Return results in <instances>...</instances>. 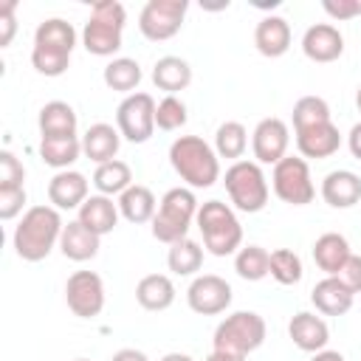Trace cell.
Instances as JSON below:
<instances>
[{
  "label": "cell",
  "mask_w": 361,
  "mask_h": 361,
  "mask_svg": "<svg viewBox=\"0 0 361 361\" xmlns=\"http://www.w3.org/2000/svg\"><path fill=\"white\" fill-rule=\"evenodd\" d=\"M206 361H234V358H228V355H223V353H214V350H212V353L206 355Z\"/></svg>",
  "instance_id": "obj_48"
},
{
  "label": "cell",
  "mask_w": 361,
  "mask_h": 361,
  "mask_svg": "<svg viewBox=\"0 0 361 361\" xmlns=\"http://www.w3.org/2000/svg\"><path fill=\"white\" fill-rule=\"evenodd\" d=\"M93 186L99 189V195H107V197L127 192L133 186V169H130V164L127 161H118V158H113L107 164H99L96 172H93Z\"/></svg>",
  "instance_id": "obj_31"
},
{
  "label": "cell",
  "mask_w": 361,
  "mask_h": 361,
  "mask_svg": "<svg viewBox=\"0 0 361 361\" xmlns=\"http://www.w3.org/2000/svg\"><path fill=\"white\" fill-rule=\"evenodd\" d=\"M73 361H87V358H73Z\"/></svg>",
  "instance_id": "obj_50"
},
{
  "label": "cell",
  "mask_w": 361,
  "mask_h": 361,
  "mask_svg": "<svg viewBox=\"0 0 361 361\" xmlns=\"http://www.w3.org/2000/svg\"><path fill=\"white\" fill-rule=\"evenodd\" d=\"M118 203H113V197H107V195H90L82 206H79V223L82 226H87L93 234H99V237H104V234H110L113 228H116V223H118Z\"/></svg>",
  "instance_id": "obj_22"
},
{
  "label": "cell",
  "mask_w": 361,
  "mask_h": 361,
  "mask_svg": "<svg viewBox=\"0 0 361 361\" xmlns=\"http://www.w3.org/2000/svg\"><path fill=\"white\" fill-rule=\"evenodd\" d=\"M90 183L76 169H62L48 180V200L54 209H79L90 195Z\"/></svg>",
  "instance_id": "obj_18"
},
{
  "label": "cell",
  "mask_w": 361,
  "mask_h": 361,
  "mask_svg": "<svg viewBox=\"0 0 361 361\" xmlns=\"http://www.w3.org/2000/svg\"><path fill=\"white\" fill-rule=\"evenodd\" d=\"M186 118H189L186 116V104L178 96H164L158 102V107H155V127L158 130H166V133L180 130L186 124Z\"/></svg>",
  "instance_id": "obj_38"
},
{
  "label": "cell",
  "mask_w": 361,
  "mask_h": 361,
  "mask_svg": "<svg viewBox=\"0 0 361 361\" xmlns=\"http://www.w3.org/2000/svg\"><path fill=\"white\" fill-rule=\"evenodd\" d=\"M169 164L189 189H209L220 180V158L200 135H180L169 147Z\"/></svg>",
  "instance_id": "obj_3"
},
{
  "label": "cell",
  "mask_w": 361,
  "mask_h": 361,
  "mask_svg": "<svg viewBox=\"0 0 361 361\" xmlns=\"http://www.w3.org/2000/svg\"><path fill=\"white\" fill-rule=\"evenodd\" d=\"M313 361H347L338 350H322V353H313Z\"/></svg>",
  "instance_id": "obj_46"
},
{
  "label": "cell",
  "mask_w": 361,
  "mask_h": 361,
  "mask_svg": "<svg viewBox=\"0 0 361 361\" xmlns=\"http://www.w3.org/2000/svg\"><path fill=\"white\" fill-rule=\"evenodd\" d=\"M302 259L296 251L290 248H276L271 251V276L279 282V285H296L302 279Z\"/></svg>",
  "instance_id": "obj_37"
},
{
  "label": "cell",
  "mask_w": 361,
  "mask_h": 361,
  "mask_svg": "<svg viewBox=\"0 0 361 361\" xmlns=\"http://www.w3.org/2000/svg\"><path fill=\"white\" fill-rule=\"evenodd\" d=\"M82 155V138L79 135H59V138H39V158L54 166L56 172L71 169V164Z\"/></svg>",
  "instance_id": "obj_30"
},
{
  "label": "cell",
  "mask_w": 361,
  "mask_h": 361,
  "mask_svg": "<svg viewBox=\"0 0 361 361\" xmlns=\"http://www.w3.org/2000/svg\"><path fill=\"white\" fill-rule=\"evenodd\" d=\"M14 8H17V3H14V0H8V3H3V6H0V23H3L0 45H3V48L11 42V37H14V31H17V23H14Z\"/></svg>",
  "instance_id": "obj_43"
},
{
  "label": "cell",
  "mask_w": 361,
  "mask_h": 361,
  "mask_svg": "<svg viewBox=\"0 0 361 361\" xmlns=\"http://www.w3.org/2000/svg\"><path fill=\"white\" fill-rule=\"evenodd\" d=\"M248 147V130L240 121H223L214 133V152L217 158H228V161H243Z\"/></svg>",
  "instance_id": "obj_33"
},
{
  "label": "cell",
  "mask_w": 361,
  "mask_h": 361,
  "mask_svg": "<svg viewBox=\"0 0 361 361\" xmlns=\"http://www.w3.org/2000/svg\"><path fill=\"white\" fill-rule=\"evenodd\" d=\"M288 144H290V130L282 118L276 116H268L262 118L254 133H251V149H254V161L262 166V164H271L276 166L285 155H288Z\"/></svg>",
  "instance_id": "obj_14"
},
{
  "label": "cell",
  "mask_w": 361,
  "mask_h": 361,
  "mask_svg": "<svg viewBox=\"0 0 361 361\" xmlns=\"http://www.w3.org/2000/svg\"><path fill=\"white\" fill-rule=\"evenodd\" d=\"M116 203H118L121 217H124L127 223H135V226L152 223V217H155V212H158V200H155L152 189H149V186H141V183H133L127 192H121Z\"/></svg>",
  "instance_id": "obj_26"
},
{
  "label": "cell",
  "mask_w": 361,
  "mask_h": 361,
  "mask_svg": "<svg viewBox=\"0 0 361 361\" xmlns=\"http://www.w3.org/2000/svg\"><path fill=\"white\" fill-rule=\"evenodd\" d=\"M118 147H121V133H118V127L104 124V121L90 124V127L85 130V135H82V155L90 158L96 166L113 161L116 152H118Z\"/></svg>",
  "instance_id": "obj_20"
},
{
  "label": "cell",
  "mask_w": 361,
  "mask_h": 361,
  "mask_svg": "<svg viewBox=\"0 0 361 361\" xmlns=\"http://www.w3.org/2000/svg\"><path fill=\"white\" fill-rule=\"evenodd\" d=\"M155 99L149 93H130L116 107V127L130 144H144L155 133Z\"/></svg>",
  "instance_id": "obj_10"
},
{
  "label": "cell",
  "mask_w": 361,
  "mask_h": 361,
  "mask_svg": "<svg viewBox=\"0 0 361 361\" xmlns=\"http://www.w3.org/2000/svg\"><path fill=\"white\" fill-rule=\"evenodd\" d=\"M288 336L302 353H322V350H327L330 327L322 316H316L310 310H299L288 322Z\"/></svg>",
  "instance_id": "obj_15"
},
{
  "label": "cell",
  "mask_w": 361,
  "mask_h": 361,
  "mask_svg": "<svg viewBox=\"0 0 361 361\" xmlns=\"http://www.w3.org/2000/svg\"><path fill=\"white\" fill-rule=\"evenodd\" d=\"M322 197L333 209H353L361 203V178L350 169H333L322 180Z\"/></svg>",
  "instance_id": "obj_19"
},
{
  "label": "cell",
  "mask_w": 361,
  "mask_h": 361,
  "mask_svg": "<svg viewBox=\"0 0 361 361\" xmlns=\"http://www.w3.org/2000/svg\"><path fill=\"white\" fill-rule=\"evenodd\" d=\"M274 195L288 206H307L316 197L310 166L302 155H285L271 172Z\"/></svg>",
  "instance_id": "obj_9"
},
{
  "label": "cell",
  "mask_w": 361,
  "mask_h": 361,
  "mask_svg": "<svg viewBox=\"0 0 361 361\" xmlns=\"http://www.w3.org/2000/svg\"><path fill=\"white\" fill-rule=\"evenodd\" d=\"M350 243H347V237L344 234H338V231H324L322 237H316V243H313V259H316V265L327 274V276H336L338 271H341V265L350 259Z\"/></svg>",
  "instance_id": "obj_27"
},
{
  "label": "cell",
  "mask_w": 361,
  "mask_h": 361,
  "mask_svg": "<svg viewBox=\"0 0 361 361\" xmlns=\"http://www.w3.org/2000/svg\"><path fill=\"white\" fill-rule=\"evenodd\" d=\"M355 107H358V113H361V85H358V90H355Z\"/></svg>",
  "instance_id": "obj_49"
},
{
  "label": "cell",
  "mask_w": 361,
  "mask_h": 361,
  "mask_svg": "<svg viewBox=\"0 0 361 361\" xmlns=\"http://www.w3.org/2000/svg\"><path fill=\"white\" fill-rule=\"evenodd\" d=\"M192 82V65L180 56H161L152 65V85L164 90L166 96H175L178 90H186Z\"/></svg>",
  "instance_id": "obj_29"
},
{
  "label": "cell",
  "mask_w": 361,
  "mask_h": 361,
  "mask_svg": "<svg viewBox=\"0 0 361 361\" xmlns=\"http://www.w3.org/2000/svg\"><path fill=\"white\" fill-rule=\"evenodd\" d=\"M353 299H355V293L347 290L336 276H324V279L316 282L313 290H310L313 307H316L319 313H324V316H344V313L353 307Z\"/></svg>",
  "instance_id": "obj_24"
},
{
  "label": "cell",
  "mask_w": 361,
  "mask_h": 361,
  "mask_svg": "<svg viewBox=\"0 0 361 361\" xmlns=\"http://www.w3.org/2000/svg\"><path fill=\"white\" fill-rule=\"evenodd\" d=\"M324 121H333V118H330V104L322 96L296 99V104H293V133L305 130V127H313V124H324Z\"/></svg>",
  "instance_id": "obj_36"
},
{
  "label": "cell",
  "mask_w": 361,
  "mask_h": 361,
  "mask_svg": "<svg viewBox=\"0 0 361 361\" xmlns=\"http://www.w3.org/2000/svg\"><path fill=\"white\" fill-rule=\"evenodd\" d=\"M231 285L217 274H200L186 288V302L200 316H217L231 305Z\"/></svg>",
  "instance_id": "obj_13"
},
{
  "label": "cell",
  "mask_w": 361,
  "mask_h": 361,
  "mask_svg": "<svg viewBox=\"0 0 361 361\" xmlns=\"http://www.w3.org/2000/svg\"><path fill=\"white\" fill-rule=\"evenodd\" d=\"M68 310L79 319H96L104 310V282L93 271H73L65 282Z\"/></svg>",
  "instance_id": "obj_12"
},
{
  "label": "cell",
  "mask_w": 361,
  "mask_h": 361,
  "mask_svg": "<svg viewBox=\"0 0 361 361\" xmlns=\"http://www.w3.org/2000/svg\"><path fill=\"white\" fill-rule=\"evenodd\" d=\"M25 186H11V189H0V220H14L17 214H25Z\"/></svg>",
  "instance_id": "obj_40"
},
{
  "label": "cell",
  "mask_w": 361,
  "mask_h": 361,
  "mask_svg": "<svg viewBox=\"0 0 361 361\" xmlns=\"http://www.w3.org/2000/svg\"><path fill=\"white\" fill-rule=\"evenodd\" d=\"M197 197L189 186H175L158 200V212L152 217V237L158 243H178L189 237L192 220H197Z\"/></svg>",
  "instance_id": "obj_7"
},
{
  "label": "cell",
  "mask_w": 361,
  "mask_h": 361,
  "mask_svg": "<svg viewBox=\"0 0 361 361\" xmlns=\"http://www.w3.org/2000/svg\"><path fill=\"white\" fill-rule=\"evenodd\" d=\"M76 48V28L62 17H48L34 31L31 65L42 76H62Z\"/></svg>",
  "instance_id": "obj_2"
},
{
  "label": "cell",
  "mask_w": 361,
  "mask_h": 361,
  "mask_svg": "<svg viewBox=\"0 0 361 361\" xmlns=\"http://www.w3.org/2000/svg\"><path fill=\"white\" fill-rule=\"evenodd\" d=\"M265 319L254 310H237L226 316L214 327V353H223L234 361H245L254 350L262 347L265 341Z\"/></svg>",
  "instance_id": "obj_4"
},
{
  "label": "cell",
  "mask_w": 361,
  "mask_h": 361,
  "mask_svg": "<svg viewBox=\"0 0 361 361\" xmlns=\"http://www.w3.org/2000/svg\"><path fill=\"white\" fill-rule=\"evenodd\" d=\"M99 245H102V237L93 234L87 226H82L79 220H71L65 228H62V237H59V251L73 259V262H87L99 254Z\"/></svg>",
  "instance_id": "obj_23"
},
{
  "label": "cell",
  "mask_w": 361,
  "mask_h": 361,
  "mask_svg": "<svg viewBox=\"0 0 361 361\" xmlns=\"http://www.w3.org/2000/svg\"><path fill=\"white\" fill-rule=\"evenodd\" d=\"M127 8L118 0H99L90 6V17L82 28V45L93 56H113L121 48Z\"/></svg>",
  "instance_id": "obj_5"
},
{
  "label": "cell",
  "mask_w": 361,
  "mask_h": 361,
  "mask_svg": "<svg viewBox=\"0 0 361 361\" xmlns=\"http://www.w3.org/2000/svg\"><path fill=\"white\" fill-rule=\"evenodd\" d=\"M141 65L135 62V59H130V56H116V59H110L107 65H104V73H102V79H104V85L110 87V90H116V93H135V87H138V82H141Z\"/></svg>",
  "instance_id": "obj_32"
},
{
  "label": "cell",
  "mask_w": 361,
  "mask_h": 361,
  "mask_svg": "<svg viewBox=\"0 0 361 361\" xmlns=\"http://www.w3.org/2000/svg\"><path fill=\"white\" fill-rule=\"evenodd\" d=\"M347 147H350L353 158H358V161H361V121H358V124H353V130H350V135H347Z\"/></svg>",
  "instance_id": "obj_44"
},
{
  "label": "cell",
  "mask_w": 361,
  "mask_h": 361,
  "mask_svg": "<svg viewBox=\"0 0 361 361\" xmlns=\"http://www.w3.org/2000/svg\"><path fill=\"white\" fill-rule=\"evenodd\" d=\"M166 265H169V271L178 274V276H192V274H197L200 265H203V248H200L195 240L183 237V240H178V243L169 245V251H166Z\"/></svg>",
  "instance_id": "obj_34"
},
{
  "label": "cell",
  "mask_w": 361,
  "mask_h": 361,
  "mask_svg": "<svg viewBox=\"0 0 361 361\" xmlns=\"http://www.w3.org/2000/svg\"><path fill=\"white\" fill-rule=\"evenodd\" d=\"M158 361H195L192 355H186V353H166L164 358H158Z\"/></svg>",
  "instance_id": "obj_47"
},
{
  "label": "cell",
  "mask_w": 361,
  "mask_h": 361,
  "mask_svg": "<svg viewBox=\"0 0 361 361\" xmlns=\"http://www.w3.org/2000/svg\"><path fill=\"white\" fill-rule=\"evenodd\" d=\"M62 217H59V209L48 206V203H39V206H31L25 209V214L20 217L14 234H11V245H14V254L25 262H39L45 259L54 245H59V237H62Z\"/></svg>",
  "instance_id": "obj_1"
},
{
  "label": "cell",
  "mask_w": 361,
  "mask_h": 361,
  "mask_svg": "<svg viewBox=\"0 0 361 361\" xmlns=\"http://www.w3.org/2000/svg\"><path fill=\"white\" fill-rule=\"evenodd\" d=\"M186 11V0H149L138 14V31L152 42L172 39L183 25Z\"/></svg>",
  "instance_id": "obj_11"
},
{
  "label": "cell",
  "mask_w": 361,
  "mask_h": 361,
  "mask_svg": "<svg viewBox=\"0 0 361 361\" xmlns=\"http://www.w3.org/2000/svg\"><path fill=\"white\" fill-rule=\"evenodd\" d=\"M302 51L313 62H336L344 54V37L333 23H316L302 34Z\"/></svg>",
  "instance_id": "obj_16"
},
{
  "label": "cell",
  "mask_w": 361,
  "mask_h": 361,
  "mask_svg": "<svg viewBox=\"0 0 361 361\" xmlns=\"http://www.w3.org/2000/svg\"><path fill=\"white\" fill-rule=\"evenodd\" d=\"M296 147H299V155L302 158H330L338 152L341 147V133L333 121H324V124H313V127H305V130H296Z\"/></svg>",
  "instance_id": "obj_17"
},
{
  "label": "cell",
  "mask_w": 361,
  "mask_h": 361,
  "mask_svg": "<svg viewBox=\"0 0 361 361\" xmlns=\"http://www.w3.org/2000/svg\"><path fill=\"white\" fill-rule=\"evenodd\" d=\"M254 45H257V51L262 56H271V59L288 54V48H290V25H288V20L276 17V14L262 17L257 23V28H254Z\"/></svg>",
  "instance_id": "obj_21"
},
{
  "label": "cell",
  "mask_w": 361,
  "mask_h": 361,
  "mask_svg": "<svg viewBox=\"0 0 361 361\" xmlns=\"http://www.w3.org/2000/svg\"><path fill=\"white\" fill-rule=\"evenodd\" d=\"M135 302L144 310H152V313L166 310L175 302V285H172V279L166 274H147V276H141L138 285H135Z\"/></svg>",
  "instance_id": "obj_28"
},
{
  "label": "cell",
  "mask_w": 361,
  "mask_h": 361,
  "mask_svg": "<svg viewBox=\"0 0 361 361\" xmlns=\"http://www.w3.org/2000/svg\"><path fill=\"white\" fill-rule=\"evenodd\" d=\"M234 271L245 282H259L271 274V254L262 245H243L234 257Z\"/></svg>",
  "instance_id": "obj_35"
},
{
  "label": "cell",
  "mask_w": 361,
  "mask_h": 361,
  "mask_svg": "<svg viewBox=\"0 0 361 361\" xmlns=\"http://www.w3.org/2000/svg\"><path fill=\"white\" fill-rule=\"evenodd\" d=\"M197 228L203 234V245L214 257H228L243 245V226L234 209L223 200H206L197 209Z\"/></svg>",
  "instance_id": "obj_6"
},
{
  "label": "cell",
  "mask_w": 361,
  "mask_h": 361,
  "mask_svg": "<svg viewBox=\"0 0 361 361\" xmlns=\"http://www.w3.org/2000/svg\"><path fill=\"white\" fill-rule=\"evenodd\" d=\"M25 183V166L20 164V158L8 149L0 152V189H11V186H23Z\"/></svg>",
  "instance_id": "obj_39"
},
{
  "label": "cell",
  "mask_w": 361,
  "mask_h": 361,
  "mask_svg": "<svg viewBox=\"0 0 361 361\" xmlns=\"http://www.w3.org/2000/svg\"><path fill=\"white\" fill-rule=\"evenodd\" d=\"M322 8H324L336 23L361 17V0H322Z\"/></svg>",
  "instance_id": "obj_41"
},
{
  "label": "cell",
  "mask_w": 361,
  "mask_h": 361,
  "mask_svg": "<svg viewBox=\"0 0 361 361\" xmlns=\"http://www.w3.org/2000/svg\"><path fill=\"white\" fill-rule=\"evenodd\" d=\"M336 279L353 290V293H361V257L358 254H350V259L341 265V271L336 274Z\"/></svg>",
  "instance_id": "obj_42"
},
{
  "label": "cell",
  "mask_w": 361,
  "mask_h": 361,
  "mask_svg": "<svg viewBox=\"0 0 361 361\" xmlns=\"http://www.w3.org/2000/svg\"><path fill=\"white\" fill-rule=\"evenodd\" d=\"M110 361H149L141 350H135V347H124V350H118V353H113V358Z\"/></svg>",
  "instance_id": "obj_45"
},
{
  "label": "cell",
  "mask_w": 361,
  "mask_h": 361,
  "mask_svg": "<svg viewBox=\"0 0 361 361\" xmlns=\"http://www.w3.org/2000/svg\"><path fill=\"white\" fill-rule=\"evenodd\" d=\"M223 183H226V192H228V200L234 203V209L248 212V214L265 209L271 189H268V178L257 161H234L226 169Z\"/></svg>",
  "instance_id": "obj_8"
},
{
  "label": "cell",
  "mask_w": 361,
  "mask_h": 361,
  "mask_svg": "<svg viewBox=\"0 0 361 361\" xmlns=\"http://www.w3.org/2000/svg\"><path fill=\"white\" fill-rule=\"evenodd\" d=\"M37 124H39V138H59V135H76L79 118L68 102L54 99V102L39 107Z\"/></svg>",
  "instance_id": "obj_25"
}]
</instances>
